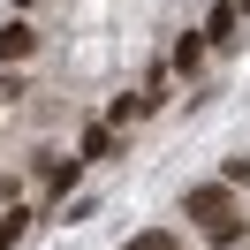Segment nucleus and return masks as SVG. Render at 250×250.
I'll return each instance as SVG.
<instances>
[{"label": "nucleus", "mask_w": 250, "mask_h": 250, "mask_svg": "<svg viewBox=\"0 0 250 250\" xmlns=\"http://www.w3.org/2000/svg\"><path fill=\"white\" fill-rule=\"evenodd\" d=\"M182 212L197 220V228L212 235L220 250H228V243H243V212H235V182H228V174H220V182H197V189L182 197Z\"/></svg>", "instance_id": "f257e3e1"}, {"label": "nucleus", "mask_w": 250, "mask_h": 250, "mask_svg": "<svg viewBox=\"0 0 250 250\" xmlns=\"http://www.w3.org/2000/svg\"><path fill=\"white\" fill-rule=\"evenodd\" d=\"M31 53H38V31H31V23H8V31H0V68H23Z\"/></svg>", "instance_id": "f03ea898"}, {"label": "nucleus", "mask_w": 250, "mask_h": 250, "mask_svg": "<svg viewBox=\"0 0 250 250\" xmlns=\"http://www.w3.org/2000/svg\"><path fill=\"white\" fill-rule=\"evenodd\" d=\"M235 16H243L235 0H228V8H212V16H205V46H228V38H235Z\"/></svg>", "instance_id": "7ed1b4c3"}, {"label": "nucleus", "mask_w": 250, "mask_h": 250, "mask_svg": "<svg viewBox=\"0 0 250 250\" xmlns=\"http://www.w3.org/2000/svg\"><path fill=\"white\" fill-rule=\"evenodd\" d=\"M76 174H83V159H46V189H53V197H68Z\"/></svg>", "instance_id": "20e7f679"}, {"label": "nucleus", "mask_w": 250, "mask_h": 250, "mask_svg": "<svg viewBox=\"0 0 250 250\" xmlns=\"http://www.w3.org/2000/svg\"><path fill=\"white\" fill-rule=\"evenodd\" d=\"M23 235H31V205H16V212H0V250H16Z\"/></svg>", "instance_id": "39448f33"}, {"label": "nucleus", "mask_w": 250, "mask_h": 250, "mask_svg": "<svg viewBox=\"0 0 250 250\" xmlns=\"http://www.w3.org/2000/svg\"><path fill=\"white\" fill-rule=\"evenodd\" d=\"M197 61H205V31H189L182 46H174V76H197Z\"/></svg>", "instance_id": "423d86ee"}, {"label": "nucleus", "mask_w": 250, "mask_h": 250, "mask_svg": "<svg viewBox=\"0 0 250 250\" xmlns=\"http://www.w3.org/2000/svg\"><path fill=\"white\" fill-rule=\"evenodd\" d=\"M144 114H152V91H129V99H114L106 122H144Z\"/></svg>", "instance_id": "0eeeda50"}, {"label": "nucleus", "mask_w": 250, "mask_h": 250, "mask_svg": "<svg viewBox=\"0 0 250 250\" xmlns=\"http://www.w3.org/2000/svg\"><path fill=\"white\" fill-rule=\"evenodd\" d=\"M106 144H114V129H106V122H91V129H83V144H76V159H99Z\"/></svg>", "instance_id": "6e6552de"}, {"label": "nucleus", "mask_w": 250, "mask_h": 250, "mask_svg": "<svg viewBox=\"0 0 250 250\" xmlns=\"http://www.w3.org/2000/svg\"><path fill=\"white\" fill-rule=\"evenodd\" d=\"M122 250H174V235H137V243H122Z\"/></svg>", "instance_id": "1a4fd4ad"}, {"label": "nucleus", "mask_w": 250, "mask_h": 250, "mask_svg": "<svg viewBox=\"0 0 250 250\" xmlns=\"http://www.w3.org/2000/svg\"><path fill=\"white\" fill-rule=\"evenodd\" d=\"M228 182H235V189H250V159H228Z\"/></svg>", "instance_id": "9d476101"}, {"label": "nucleus", "mask_w": 250, "mask_h": 250, "mask_svg": "<svg viewBox=\"0 0 250 250\" xmlns=\"http://www.w3.org/2000/svg\"><path fill=\"white\" fill-rule=\"evenodd\" d=\"M16 8H46V0H16Z\"/></svg>", "instance_id": "9b49d317"}, {"label": "nucleus", "mask_w": 250, "mask_h": 250, "mask_svg": "<svg viewBox=\"0 0 250 250\" xmlns=\"http://www.w3.org/2000/svg\"><path fill=\"white\" fill-rule=\"evenodd\" d=\"M235 8H243V16H250V0H235Z\"/></svg>", "instance_id": "f8f14e48"}]
</instances>
